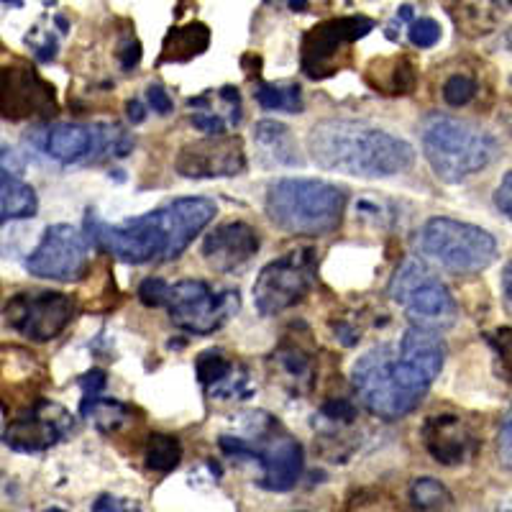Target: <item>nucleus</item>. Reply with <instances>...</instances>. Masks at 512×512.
I'll return each instance as SVG.
<instances>
[{"instance_id":"f257e3e1","label":"nucleus","mask_w":512,"mask_h":512,"mask_svg":"<svg viewBox=\"0 0 512 512\" xmlns=\"http://www.w3.org/2000/svg\"><path fill=\"white\" fill-rule=\"evenodd\" d=\"M218 208L208 198H182L146 216L111 226L90 213L88 239L105 254L126 264L172 262L216 218Z\"/></svg>"},{"instance_id":"f03ea898","label":"nucleus","mask_w":512,"mask_h":512,"mask_svg":"<svg viewBox=\"0 0 512 512\" xmlns=\"http://www.w3.org/2000/svg\"><path fill=\"white\" fill-rule=\"evenodd\" d=\"M308 149L320 169L364 180L402 175L415 162V149L405 139L346 118L315 123L308 136Z\"/></svg>"},{"instance_id":"7ed1b4c3","label":"nucleus","mask_w":512,"mask_h":512,"mask_svg":"<svg viewBox=\"0 0 512 512\" xmlns=\"http://www.w3.org/2000/svg\"><path fill=\"white\" fill-rule=\"evenodd\" d=\"M354 387L364 408L377 418L397 420L413 413L433 379L405 359L397 346H377L354 364Z\"/></svg>"},{"instance_id":"20e7f679","label":"nucleus","mask_w":512,"mask_h":512,"mask_svg":"<svg viewBox=\"0 0 512 512\" xmlns=\"http://www.w3.org/2000/svg\"><path fill=\"white\" fill-rule=\"evenodd\" d=\"M346 192L326 180L282 177L267 190V216L292 236H326L341 226Z\"/></svg>"},{"instance_id":"39448f33","label":"nucleus","mask_w":512,"mask_h":512,"mask_svg":"<svg viewBox=\"0 0 512 512\" xmlns=\"http://www.w3.org/2000/svg\"><path fill=\"white\" fill-rule=\"evenodd\" d=\"M428 164L441 180L461 182L495 162L497 141L469 121L433 113L420 123Z\"/></svg>"},{"instance_id":"423d86ee","label":"nucleus","mask_w":512,"mask_h":512,"mask_svg":"<svg viewBox=\"0 0 512 512\" xmlns=\"http://www.w3.org/2000/svg\"><path fill=\"white\" fill-rule=\"evenodd\" d=\"M418 249L425 259L456 274H474L495 262L497 241L484 228L456 218H431L418 233Z\"/></svg>"},{"instance_id":"0eeeda50","label":"nucleus","mask_w":512,"mask_h":512,"mask_svg":"<svg viewBox=\"0 0 512 512\" xmlns=\"http://www.w3.org/2000/svg\"><path fill=\"white\" fill-rule=\"evenodd\" d=\"M390 297L405 310L415 328L441 331L454 326L456 300L446 285L418 259H408L390 282Z\"/></svg>"},{"instance_id":"6e6552de","label":"nucleus","mask_w":512,"mask_h":512,"mask_svg":"<svg viewBox=\"0 0 512 512\" xmlns=\"http://www.w3.org/2000/svg\"><path fill=\"white\" fill-rule=\"evenodd\" d=\"M169 315L177 328L187 333H213L239 310V292H216L203 280H182L169 287Z\"/></svg>"},{"instance_id":"1a4fd4ad","label":"nucleus","mask_w":512,"mask_h":512,"mask_svg":"<svg viewBox=\"0 0 512 512\" xmlns=\"http://www.w3.org/2000/svg\"><path fill=\"white\" fill-rule=\"evenodd\" d=\"M313 251H292L259 272L254 285V305L262 315H277L303 303L313 287Z\"/></svg>"},{"instance_id":"9d476101","label":"nucleus","mask_w":512,"mask_h":512,"mask_svg":"<svg viewBox=\"0 0 512 512\" xmlns=\"http://www.w3.org/2000/svg\"><path fill=\"white\" fill-rule=\"evenodd\" d=\"M374 29V21L367 16L331 18L313 26L303 39V72L308 77L336 75L346 64L354 41L364 39Z\"/></svg>"},{"instance_id":"9b49d317","label":"nucleus","mask_w":512,"mask_h":512,"mask_svg":"<svg viewBox=\"0 0 512 512\" xmlns=\"http://www.w3.org/2000/svg\"><path fill=\"white\" fill-rule=\"evenodd\" d=\"M90 267V239L75 226H49L41 244L26 259V269L41 280L72 282L85 277Z\"/></svg>"},{"instance_id":"f8f14e48","label":"nucleus","mask_w":512,"mask_h":512,"mask_svg":"<svg viewBox=\"0 0 512 512\" xmlns=\"http://www.w3.org/2000/svg\"><path fill=\"white\" fill-rule=\"evenodd\" d=\"M75 303L62 292H21L8 300L3 318L8 326L31 341H52L72 323Z\"/></svg>"},{"instance_id":"ddd939ff","label":"nucleus","mask_w":512,"mask_h":512,"mask_svg":"<svg viewBox=\"0 0 512 512\" xmlns=\"http://www.w3.org/2000/svg\"><path fill=\"white\" fill-rule=\"evenodd\" d=\"M59 103L54 85L29 64L0 67V116L6 121H31V118L57 116Z\"/></svg>"},{"instance_id":"4468645a","label":"nucleus","mask_w":512,"mask_h":512,"mask_svg":"<svg viewBox=\"0 0 512 512\" xmlns=\"http://www.w3.org/2000/svg\"><path fill=\"white\" fill-rule=\"evenodd\" d=\"M72 431V415L64 408L47 400H36L31 408H24L13 420H8V428L3 431L6 446L16 451H44L54 443L64 441Z\"/></svg>"},{"instance_id":"2eb2a0df","label":"nucleus","mask_w":512,"mask_h":512,"mask_svg":"<svg viewBox=\"0 0 512 512\" xmlns=\"http://www.w3.org/2000/svg\"><path fill=\"white\" fill-rule=\"evenodd\" d=\"M175 167L187 180L236 177L246 169L244 141L239 136H208L203 141L187 144Z\"/></svg>"},{"instance_id":"dca6fc26","label":"nucleus","mask_w":512,"mask_h":512,"mask_svg":"<svg viewBox=\"0 0 512 512\" xmlns=\"http://www.w3.org/2000/svg\"><path fill=\"white\" fill-rule=\"evenodd\" d=\"M259 251V233L244 221H231L218 226L205 236L203 256L218 272H233L251 262V256Z\"/></svg>"},{"instance_id":"f3484780","label":"nucleus","mask_w":512,"mask_h":512,"mask_svg":"<svg viewBox=\"0 0 512 512\" xmlns=\"http://www.w3.org/2000/svg\"><path fill=\"white\" fill-rule=\"evenodd\" d=\"M256 461L264 469V487L287 492L303 474V446L290 436H277L267 441V446H256Z\"/></svg>"},{"instance_id":"a211bd4d","label":"nucleus","mask_w":512,"mask_h":512,"mask_svg":"<svg viewBox=\"0 0 512 512\" xmlns=\"http://www.w3.org/2000/svg\"><path fill=\"white\" fill-rule=\"evenodd\" d=\"M423 438L428 454H431L438 464L454 466L466 459L469 436H466L464 425H461L459 418H451V415L428 418L423 425Z\"/></svg>"},{"instance_id":"6ab92c4d","label":"nucleus","mask_w":512,"mask_h":512,"mask_svg":"<svg viewBox=\"0 0 512 512\" xmlns=\"http://www.w3.org/2000/svg\"><path fill=\"white\" fill-rule=\"evenodd\" d=\"M400 354L410 359L415 367L423 369L431 379H436L446 361V346H443L441 336L436 331H425V328H408L405 336L397 344Z\"/></svg>"},{"instance_id":"aec40b11","label":"nucleus","mask_w":512,"mask_h":512,"mask_svg":"<svg viewBox=\"0 0 512 512\" xmlns=\"http://www.w3.org/2000/svg\"><path fill=\"white\" fill-rule=\"evenodd\" d=\"M254 144L259 146L264 162L280 164V167H297L303 157L297 152L292 131L280 121H259L254 126Z\"/></svg>"},{"instance_id":"412c9836","label":"nucleus","mask_w":512,"mask_h":512,"mask_svg":"<svg viewBox=\"0 0 512 512\" xmlns=\"http://www.w3.org/2000/svg\"><path fill=\"white\" fill-rule=\"evenodd\" d=\"M377 70L369 67L367 82L382 95H410L418 85V70L408 57H392L374 62Z\"/></svg>"},{"instance_id":"4be33fe9","label":"nucleus","mask_w":512,"mask_h":512,"mask_svg":"<svg viewBox=\"0 0 512 512\" xmlns=\"http://www.w3.org/2000/svg\"><path fill=\"white\" fill-rule=\"evenodd\" d=\"M208 47L210 29L205 24L192 21V24L182 26V29H172L164 36L162 57H159V62H190L192 57H200Z\"/></svg>"},{"instance_id":"5701e85b","label":"nucleus","mask_w":512,"mask_h":512,"mask_svg":"<svg viewBox=\"0 0 512 512\" xmlns=\"http://www.w3.org/2000/svg\"><path fill=\"white\" fill-rule=\"evenodd\" d=\"M36 210H39V198H36L34 187L13 175L0 182V226L8 221L34 218Z\"/></svg>"},{"instance_id":"b1692460","label":"nucleus","mask_w":512,"mask_h":512,"mask_svg":"<svg viewBox=\"0 0 512 512\" xmlns=\"http://www.w3.org/2000/svg\"><path fill=\"white\" fill-rule=\"evenodd\" d=\"M195 374H198L203 387H213V392L223 397L233 395V392L239 395L236 382H244V379H236V382H233L231 361L223 354H218V351H205V354H200L198 361H195Z\"/></svg>"},{"instance_id":"393cba45","label":"nucleus","mask_w":512,"mask_h":512,"mask_svg":"<svg viewBox=\"0 0 512 512\" xmlns=\"http://www.w3.org/2000/svg\"><path fill=\"white\" fill-rule=\"evenodd\" d=\"M410 502L418 512H456L451 492L433 477L415 479L413 487H410Z\"/></svg>"},{"instance_id":"a878e982","label":"nucleus","mask_w":512,"mask_h":512,"mask_svg":"<svg viewBox=\"0 0 512 512\" xmlns=\"http://www.w3.org/2000/svg\"><path fill=\"white\" fill-rule=\"evenodd\" d=\"M82 415L93 418L100 431L113 433V431H118L121 425H126L131 410H128L126 405H123V402H118V400H108V397H95V400L82 402Z\"/></svg>"},{"instance_id":"bb28decb","label":"nucleus","mask_w":512,"mask_h":512,"mask_svg":"<svg viewBox=\"0 0 512 512\" xmlns=\"http://www.w3.org/2000/svg\"><path fill=\"white\" fill-rule=\"evenodd\" d=\"M254 95L256 103L262 105L264 111H303V93L297 85H267V82H262Z\"/></svg>"},{"instance_id":"cd10ccee","label":"nucleus","mask_w":512,"mask_h":512,"mask_svg":"<svg viewBox=\"0 0 512 512\" xmlns=\"http://www.w3.org/2000/svg\"><path fill=\"white\" fill-rule=\"evenodd\" d=\"M146 466L149 469H154V472H172L177 464H180L182 459V446L177 438L172 436H162V433H157V436L149 438V443H146Z\"/></svg>"},{"instance_id":"c85d7f7f","label":"nucleus","mask_w":512,"mask_h":512,"mask_svg":"<svg viewBox=\"0 0 512 512\" xmlns=\"http://www.w3.org/2000/svg\"><path fill=\"white\" fill-rule=\"evenodd\" d=\"M477 95V80L469 75H451L443 82V100L451 108H461Z\"/></svg>"},{"instance_id":"c756f323","label":"nucleus","mask_w":512,"mask_h":512,"mask_svg":"<svg viewBox=\"0 0 512 512\" xmlns=\"http://www.w3.org/2000/svg\"><path fill=\"white\" fill-rule=\"evenodd\" d=\"M408 36L410 41H413V47L431 49L441 41V24H438L436 18H428V16L415 18V21H410Z\"/></svg>"},{"instance_id":"7c9ffc66","label":"nucleus","mask_w":512,"mask_h":512,"mask_svg":"<svg viewBox=\"0 0 512 512\" xmlns=\"http://www.w3.org/2000/svg\"><path fill=\"white\" fill-rule=\"evenodd\" d=\"M492 346L497 351V361H500V374L512 382V328H497L492 333Z\"/></svg>"},{"instance_id":"2f4dec72","label":"nucleus","mask_w":512,"mask_h":512,"mask_svg":"<svg viewBox=\"0 0 512 512\" xmlns=\"http://www.w3.org/2000/svg\"><path fill=\"white\" fill-rule=\"evenodd\" d=\"M169 287L162 277H146L139 285V300L149 308H162L169 300Z\"/></svg>"},{"instance_id":"473e14b6","label":"nucleus","mask_w":512,"mask_h":512,"mask_svg":"<svg viewBox=\"0 0 512 512\" xmlns=\"http://www.w3.org/2000/svg\"><path fill=\"white\" fill-rule=\"evenodd\" d=\"M320 413L326 415L328 420L351 423V420H356V405L351 400H346V397H333V400H328L326 405L320 408Z\"/></svg>"},{"instance_id":"72a5a7b5","label":"nucleus","mask_w":512,"mask_h":512,"mask_svg":"<svg viewBox=\"0 0 512 512\" xmlns=\"http://www.w3.org/2000/svg\"><path fill=\"white\" fill-rule=\"evenodd\" d=\"M192 126L208 136H226V121L221 113H198V116H192Z\"/></svg>"},{"instance_id":"f704fd0d","label":"nucleus","mask_w":512,"mask_h":512,"mask_svg":"<svg viewBox=\"0 0 512 512\" xmlns=\"http://www.w3.org/2000/svg\"><path fill=\"white\" fill-rule=\"evenodd\" d=\"M497 448H500V461L505 464V469H510L512 472V408L510 413L505 415V420H502Z\"/></svg>"},{"instance_id":"c9c22d12","label":"nucleus","mask_w":512,"mask_h":512,"mask_svg":"<svg viewBox=\"0 0 512 512\" xmlns=\"http://www.w3.org/2000/svg\"><path fill=\"white\" fill-rule=\"evenodd\" d=\"M146 100H149V105H152L154 113H159V116H167L175 108V103H172V98H169V93L162 85H149L146 88Z\"/></svg>"},{"instance_id":"e433bc0d","label":"nucleus","mask_w":512,"mask_h":512,"mask_svg":"<svg viewBox=\"0 0 512 512\" xmlns=\"http://www.w3.org/2000/svg\"><path fill=\"white\" fill-rule=\"evenodd\" d=\"M495 203L502 210V216H507L512 221V172L500 182L495 192Z\"/></svg>"},{"instance_id":"4c0bfd02","label":"nucleus","mask_w":512,"mask_h":512,"mask_svg":"<svg viewBox=\"0 0 512 512\" xmlns=\"http://www.w3.org/2000/svg\"><path fill=\"white\" fill-rule=\"evenodd\" d=\"M118 57H121V67L123 70H134V67H139L141 62V44L136 39H128L126 44L121 47V52H118Z\"/></svg>"},{"instance_id":"58836bf2","label":"nucleus","mask_w":512,"mask_h":512,"mask_svg":"<svg viewBox=\"0 0 512 512\" xmlns=\"http://www.w3.org/2000/svg\"><path fill=\"white\" fill-rule=\"evenodd\" d=\"M80 384H82V390H85V400H95L98 392L105 387V374L100 372V369H93V372H88L80 379Z\"/></svg>"},{"instance_id":"ea45409f","label":"nucleus","mask_w":512,"mask_h":512,"mask_svg":"<svg viewBox=\"0 0 512 512\" xmlns=\"http://www.w3.org/2000/svg\"><path fill=\"white\" fill-rule=\"evenodd\" d=\"M93 512H134V510H128L126 505H121L118 500H111V497H100V502L95 505ZM139 512V510H136Z\"/></svg>"},{"instance_id":"a19ab883","label":"nucleus","mask_w":512,"mask_h":512,"mask_svg":"<svg viewBox=\"0 0 512 512\" xmlns=\"http://www.w3.org/2000/svg\"><path fill=\"white\" fill-rule=\"evenodd\" d=\"M11 164H13V152L8 146L0 144V182L11 177Z\"/></svg>"},{"instance_id":"79ce46f5","label":"nucleus","mask_w":512,"mask_h":512,"mask_svg":"<svg viewBox=\"0 0 512 512\" xmlns=\"http://www.w3.org/2000/svg\"><path fill=\"white\" fill-rule=\"evenodd\" d=\"M502 297H505L507 310L512 313V262L505 267V274H502Z\"/></svg>"},{"instance_id":"37998d69","label":"nucleus","mask_w":512,"mask_h":512,"mask_svg":"<svg viewBox=\"0 0 512 512\" xmlns=\"http://www.w3.org/2000/svg\"><path fill=\"white\" fill-rule=\"evenodd\" d=\"M336 336L341 338V344H344V346H356V341H359V333H356L354 328L346 326V323H338Z\"/></svg>"},{"instance_id":"c03bdc74","label":"nucleus","mask_w":512,"mask_h":512,"mask_svg":"<svg viewBox=\"0 0 512 512\" xmlns=\"http://www.w3.org/2000/svg\"><path fill=\"white\" fill-rule=\"evenodd\" d=\"M126 111H128V118H131L134 123H141L146 118L144 103H141V100H128Z\"/></svg>"},{"instance_id":"a18cd8bd","label":"nucleus","mask_w":512,"mask_h":512,"mask_svg":"<svg viewBox=\"0 0 512 512\" xmlns=\"http://www.w3.org/2000/svg\"><path fill=\"white\" fill-rule=\"evenodd\" d=\"M287 6H290L295 13H297V11L303 13V11H308L310 0H287Z\"/></svg>"},{"instance_id":"49530a36","label":"nucleus","mask_w":512,"mask_h":512,"mask_svg":"<svg viewBox=\"0 0 512 512\" xmlns=\"http://www.w3.org/2000/svg\"><path fill=\"white\" fill-rule=\"evenodd\" d=\"M505 39H507V47H510V52H512V26H510V29H507Z\"/></svg>"},{"instance_id":"de8ad7c7","label":"nucleus","mask_w":512,"mask_h":512,"mask_svg":"<svg viewBox=\"0 0 512 512\" xmlns=\"http://www.w3.org/2000/svg\"><path fill=\"white\" fill-rule=\"evenodd\" d=\"M6 3H13V6H21V0H6Z\"/></svg>"},{"instance_id":"09e8293b","label":"nucleus","mask_w":512,"mask_h":512,"mask_svg":"<svg viewBox=\"0 0 512 512\" xmlns=\"http://www.w3.org/2000/svg\"><path fill=\"white\" fill-rule=\"evenodd\" d=\"M44 512H64V510H59V507H52V510H44Z\"/></svg>"}]
</instances>
